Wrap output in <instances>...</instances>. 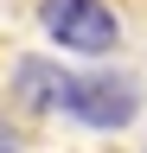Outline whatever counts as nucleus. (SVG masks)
<instances>
[{"label":"nucleus","mask_w":147,"mask_h":153,"mask_svg":"<svg viewBox=\"0 0 147 153\" xmlns=\"http://www.w3.org/2000/svg\"><path fill=\"white\" fill-rule=\"evenodd\" d=\"M19 89H26V102H39V108H64V115H77V121L90 128H122L128 115L141 108V96L128 76H58L51 64H19Z\"/></svg>","instance_id":"nucleus-1"},{"label":"nucleus","mask_w":147,"mask_h":153,"mask_svg":"<svg viewBox=\"0 0 147 153\" xmlns=\"http://www.w3.org/2000/svg\"><path fill=\"white\" fill-rule=\"evenodd\" d=\"M45 32L58 38L70 51H109L115 45V13L102 7V0H45L39 7Z\"/></svg>","instance_id":"nucleus-2"},{"label":"nucleus","mask_w":147,"mask_h":153,"mask_svg":"<svg viewBox=\"0 0 147 153\" xmlns=\"http://www.w3.org/2000/svg\"><path fill=\"white\" fill-rule=\"evenodd\" d=\"M7 147H13V140H7V128H0V153H7Z\"/></svg>","instance_id":"nucleus-3"}]
</instances>
